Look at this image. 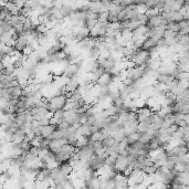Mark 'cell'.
<instances>
[{
    "mask_svg": "<svg viewBox=\"0 0 189 189\" xmlns=\"http://www.w3.org/2000/svg\"><path fill=\"white\" fill-rule=\"evenodd\" d=\"M80 98H82V95L80 94V92L77 91V89L75 91L72 92V95H71V98L69 102H77Z\"/></svg>",
    "mask_w": 189,
    "mask_h": 189,
    "instance_id": "obj_30",
    "label": "cell"
},
{
    "mask_svg": "<svg viewBox=\"0 0 189 189\" xmlns=\"http://www.w3.org/2000/svg\"><path fill=\"white\" fill-rule=\"evenodd\" d=\"M161 14V10L157 9V8H152V9H147L146 12H145V16H146L147 19H150V18H154V17H157Z\"/></svg>",
    "mask_w": 189,
    "mask_h": 189,
    "instance_id": "obj_19",
    "label": "cell"
},
{
    "mask_svg": "<svg viewBox=\"0 0 189 189\" xmlns=\"http://www.w3.org/2000/svg\"><path fill=\"white\" fill-rule=\"evenodd\" d=\"M150 114H152V112H150V110H149L148 106H144V107H142V108H138L137 112H136L138 123H140V122H143V121H145Z\"/></svg>",
    "mask_w": 189,
    "mask_h": 189,
    "instance_id": "obj_7",
    "label": "cell"
},
{
    "mask_svg": "<svg viewBox=\"0 0 189 189\" xmlns=\"http://www.w3.org/2000/svg\"><path fill=\"white\" fill-rule=\"evenodd\" d=\"M128 10L127 9H123L121 12H119L117 14V19H119V22H125V21H128Z\"/></svg>",
    "mask_w": 189,
    "mask_h": 189,
    "instance_id": "obj_21",
    "label": "cell"
},
{
    "mask_svg": "<svg viewBox=\"0 0 189 189\" xmlns=\"http://www.w3.org/2000/svg\"><path fill=\"white\" fill-rule=\"evenodd\" d=\"M117 113H119L117 112V108L114 105H112L108 108L102 111V115H103L104 119H107V117H111V116H114V115H117Z\"/></svg>",
    "mask_w": 189,
    "mask_h": 189,
    "instance_id": "obj_13",
    "label": "cell"
},
{
    "mask_svg": "<svg viewBox=\"0 0 189 189\" xmlns=\"http://www.w3.org/2000/svg\"><path fill=\"white\" fill-rule=\"evenodd\" d=\"M71 127V125L68 123V122H65V121H63L61 122L59 125H58V129H62V131H66V129H69Z\"/></svg>",
    "mask_w": 189,
    "mask_h": 189,
    "instance_id": "obj_36",
    "label": "cell"
},
{
    "mask_svg": "<svg viewBox=\"0 0 189 189\" xmlns=\"http://www.w3.org/2000/svg\"><path fill=\"white\" fill-rule=\"evenodd\" d=\"M80 71H81V69L77 64H68L63 68V77H68V79L75 77L80 73Z\"/></svg>",
    "mask_w": 189,
    "mask_h": 189,
    "instance_id": "obj_1",
    "label": "cell"
},
{
    "mask_svg": "<svg viewBox=\"0 0 189 189\" xmlns=\"http://www.w3.org/2000/svg\"><path fill=\"white\" fill-rule=\"evenodd\" d=\"M111 136H112L116 142H122L123 140H125L126 138V133L124 129H122V131H119V132H116V133L112 134Z\"/></svg>",
    "mask_w": 189,
    "mask_h": 189,
    "instance_id": "obj_20",
    "label": "cell"
},
{
    "mask_svg": "<svg viewBox=\"0 0 189 189\" xmlns=\"http://www.w3.org/2000/svg\"><path fill=\"white\" fill-rule=\"evenodd\" d=\"M188 43H189L188 35H180L179 41H178V44H180V45H188Z\"/></svg>",
    "mask_w": 189,
    "mask_h": 189,
    "instance_id": "obj_34",
    "label": "cell"
},
{
    "mask_svg": "<svg viewBox=\"0 0 189 189\" xmlns=\"http://www.w3.org/2000/svg\"><path fill=\"white\" fill-rule=\"evenodd\" d=\"M178 27H179V30L182 28H186V27H189V20H186L184 19L180 22H178Z\"/></svg>",
    "mask_w": 189,
    "mask_h": 189,
    "instance_id": "obj_39",
    "label": "cell"
},
{
    "mask_svg": "<svg viewBox=\"0 0 189 189\" xmlns=\"http://www.w3.org/2000/svg\"><path fill=\"white\" fill-rule=\"evenodd\" d=\"M113 82L112 80V77H111V74L110 73H104L103 75H101V77L98 79V81L95 82L96 83V85H98V86H101V87H103V86H105V87H108L110 86V84Z\"/></svg>",
    "mask_w": 189,
    "mask_h": 189,
    "instance_id": "obj_6",
    "label": "cell"
},
{
    "mask_svg": "<svg viewBox=\"0 0 189 189\" xmlns=\"http://www.w3.org/2000/svg\"><path fill=\"white\" fill-rule=\"evenodd\" d=\"M64 121L68 122L71 126L75 124V123H79V113H77V111H65Z\"/></svg>",
    "mask_w": 189,
    "mask_h": 189,
    "instance_id": "obj_4",
    "label": "cell"
},
{
    "mask_svg": "<svg viewBox=\"0 0 189 189\" xmlns=\"http://www.w3.org/2000/svg\"><path fill=\"white\" fill-rule=\"evenodd\" d=\"M177 163H178V157L177 156H167L164 166L167 168L168 170H170V169H174L175 168Z\"/></svg>",
    "mask_w": 189,
    "mask_h": 189,
    "instance_id": "obj_10",
    "label": "cell"
},
{
    "mask_svg": "<svg viewBox=\"0 0 189 189\" xmlns=\"http://www.w3.org/2000/svg\"><path fill=\"white\" fill-rule=\"evenodd\" d=\"M38 124L41 126V127H44V126H48L49 125V119L44 117V119H41L38 121Z\"/></svg>",
    "mask_w": 189,
    "mask_h": 189,
    "instance_id": "obj_38",
    "label": "cell"
},
{
    "mask_svg": "<svg viewBox=\"0 0 189 189\" xmlns=\"http://www.w3.org/2000/svg\"><path fill=\"white\" fill-rule=\"evenodd\" d=\"M39 152H40V148H39V147H31V148H30V150H29V153H30V154L35 155V156H38Z\"/></svg>",
    "mask_w": 189,
    "mask_h": 189,
    "instance_id": "obj_40",
    "label": "cell"
},
{
    "mask_svg": "<svg viewBox=\"0 0 189 189\" xmlns=\"http://www.w3.org/2000/svg\"><path fill=\"white\" fill-rule=\"evenodd\" d=\"M68 144V142L66 140H50L49 143V150L51 153H53V154H58L60 150H61V148H62L63 145H66Z\"/></svg>",
    "mask_w": 189,
    "mask_h": 189,
    "instance_id": "obj_2",
    "label": "cell"
},
{
    "mask_svg": "<svg viewBox=\"0 0 189 189\" xmlns=\"http://www.w3.org/2000/svg\"><path fill=\"white\" fill-rule=\"evenodd\" d=\"M16 50H14V48H12V47H3V49H2V51H1V54H2V56H10V58H14V54H16Z\"/></svg>",
    "mask_w": 189,
    "mask_h": 189,
    "instance_id": "obj_18",
    "label": "cell"
},
{
    "mask_svg": "<svg viewBox=\"0 0 189 189\" xmlns=\"http://www.w3.org/2000/svg\"><path fill=\"white\" fill-rule=\"evenodd\" d=\"M59 168H60V170H61L62 173H64L65 175H68V176L70 175L71 173L73 171V168H72V166L68 163V161L61 163L60 166H59Z\"/></svg>",
    "mask_w": 189,
    "mask_h": 189,
    "instance_id": "obj_16",
    "label": "cell"
},
{
    "mask_svg": "<svg viewBox=\"0 0 189 189\" xmlns=\"http://www.w3.org/2000/svg\"><path fill=\"white\" fill-rule=\"evenodd\" d=\"M177 71L178 72H187L189 71V63H184V64H177Z\"/></svg>",
    "mask_w": 189,
    "mask_h": 189,
    "instance_id": "obj_31",
    "label": "cell"
},
{
    "mask_svg": "<svg viewBox=\"0 0 189 189\" xmlns=\"http://www.w3.org/2000/svg\"><path fill=\"white\" fill-rule=\"evenodd\" d=\"M5 70V66H3V64L0 62V72H2V71Z\"/></svg>",
    "mask_w": 189,
    "mask_h": 189,
    "instance_id": "obj_41",
    "label": "cell"
},
{
    "mask_svg": "<svg viewBox=\"0 0 189 189\" xmlns=\"http://www.w3.org/2000/svg\"><path fill=\"white\" fill-rule=\"evenodd\" d=\"M58 129L56 126H52V125H48V126H44L42 127V131H41V136L43 138H47V140H50L51 135L53 134V132Z\"/></svg>",
    "mask_w": 189,
    "mask_h": 189,
    "instance_id": "obj_9",
    "label": "cell"
},
{
    "mask_svg": "<svg viewBox=\"0 0 189 189\" xmlns=\"http://www.w3.org/2000/svg\"><path fill=\"white\" fill-rule=\"evenodd\" d=\"M176 35H177V33H175V32H173V31H170V30L166 29V30L164 31L163 38H164V39H166V40H170V39H174Z\"/></svg>",
    "mask_w": 189,
    "mask_h": 189,
    "instance_id": "obj_28",
    "label": "cell"
},
{
    "mask_svg": "<svg viewBox=\"0 0 189 189\" xmlns=\"http://www.w3.org/2000/svg\"><path fill=\"white\" fill-rule=\"evenodd\" d=\"M182 20H184V17L179 14V11L178 12H173V22H177L178 23Z\"/></svg>",
    "mask_w": 189,
    "mask_h": 189,
    "instance_id": "obj_35",
    "label": "cell"
},
{
    "mask_svg": "<svg viewBox=\"0 0 189 189\" xmlns=\"http://www.w3.org/2000/svg\"><path fill=\"white\" fill-rule=\"evenodd\" d=\"M64 113H65V111L64 110H59V111H56V113H53V119H56V121H58V123L60 124L61 122H63L64 121Z\"/></svg>",
    "mask_w": 189,
    "mask_h": 189,
    "instance_id": "obj_25",
    "label": "cell"
},
{
    "mask_svg": "<svg viewBox=\"0 0 189 189\" xmlns=\"http://www.w3.org/2000/svg\"><path fill=\"white\" fill-rule=\"evenodd\" d=\"M1 60H2V54L0 53V62H1Z\"/></svg>",
    "mask_w": 189,
    "mask_h": 189,
    "instance_id": "obj_44",
    "label": "cell"
},
{
    "mask_svg": "<svg viewBox=\"0 0 189 189\" xmlns=\"http://www.w3.org/2000/svg\"><path fill=\"white\" fill-rule=\"evenodd\" d=\"M14 70H16V69L14 68V65L11 64V65H8V66H6V68H5V70L2 71V73H3L5 75H11V74H14Z\"/></svg>",
    "mask_w": 189,
    "mask_h": 189,
    "instance_id": "obj_32",
    "label": "cell"
},
{
    "mask_svg": "<svg viewBox=\"0 0 189 189\" xmlns=\"http://www.w3.org/2000/svg\"><path fill=\"white\" fill-rule=\"evenodd\" d=\"M178 163H182V164H187V165H188V163H189L188 153L185 154V155H182V156H179V157H178Z\"/></svg>",
    "mask_w": 189,
    "mask_h": 189,
    "instance_id": "obj_37",
    "label": "cell"
},
{
    "mask_svg": "<svg viewBox=\"0 0 189 189\" xmlns=\"http://www.w3.org/2000/svg\"><path fill=\"white\" fill-rule=\"evenodd\" d=\"M103 138H104V137H103V135L101 134V132H100V131H98V132H96V133H93L91 136L89 137V140H91L92 143H95V142H102V140H103Z\"/></svg>",
    "mask_w": 189,
    "mask_h": 189,
    "instance_id": "obj_26",
    "label": "cell"
},
{
    "mask_svg": "<svg viewBox=\"0 0 189 189\" xmlns=\"http://www.w3.org/2000/svg\"><path fill=\"white\" fill-rule=\"evenodd\" d=\"M156 44H157V41H155L154 39H152V38H147L145 42L143 43V45H142V49L145 50V51H150L152 49H154L155 47H156Z\"/></svg>",
    "mask_w": 189,
    "mask_h": 189,
    "instance_id": "obj_12",
    "label": "cell"
},
{
    "mask_svg": "<svg viewBox=\"0 0 189 189\" xmlns=\"http://www.w3.org/2000/svg\"><path fill=\"white\" fill-rule=\"evenodd\" d=\"M166 158H167V155H166L165 152H161L159 154L150 157V159L153 161L154 166H156L157 168H161V166H164V164H165V161H166Z\"/></svg>",
    "mask_w": 189,
    "mask_h": 189,
    "instance_id": "obj_5",
    "label": "cell"
},
{
    "mask_svg": "<svg viewBox=\"0 0 189 189\" xmlns=\"http://www.w3.org/2000/svg\"><path fill=\"white\" fill-rule=\"evenodd\" d=\"M65 132L66 131H62V129H56L53 134L51 135L50 140H63L65 136Z\"/></svg>",
    "mask_w": 189,
    "mask_h": 189,
    "instance_id": "obj_17",
    "label": "cell"
},
{
    "mask_svg": "<svg viewBox=\"0 0 189 189\" xmlns=\"http://www.w3.org/2000/svg\"><path fill=\"white\" fill-rule=\"evenodd\" d=\"M14 122L16 124L19 126V128H23V126L27 124V117L24 113H20V114H16L14 116Z\"/></svg>",
    "mask_w": 189,
    "mask_h": 189,
    "instance_id": "obj_11",
    "label": "cell"
},
{
    "mask_svg": "<svg viewBox=\"0 0 189 189\" xmlns=\"http://www.w3.org/2000/svg\"><path fill=\"white\" fill-rule=\"evenodd\" d=\"M0 154H3V147L0 146Z\"/></svg>",
    "mask_w": 189,
    "mask_h": 189,
    "instance_id": "obj_43",
    "label": "cell"
},
{
    "mask_svg": "<svg viewBox=\"0 0 189 189\" xmlns=\"http://www.w3.org/2000/svg\"><path fill=\"white\" fill-rule=\"evenodd\" d=\"M3 8H5V7H3ZM1 9H2V7H0V10H1Z\"/></svg>",
    "mask_w": 189,
    "mask_h": 189,
    "instance_id": "obj_45",
    "label": "cell"
},
{
    "mask_svg": "<svg viewBox=\"0 0 189 189\" xmlns=\"http://www.w3.org/2000/svg\"><path fill=\"white\" fill-rule=\"evenodd\" d=\"M89 143V137L85 136H79L77 140V148H82V147L86 146Z\"/></svg>",
    "mask_w": 189,
    "mask_h": 189,
    "instance_id": "obj_24",
    "label": "cell"
},
{
    "mask_svg": "<svg viewBox=\"0 0 189 189\" xmlns=\"http://www.w3.org/2000/svg\"><path fill=\"white\" fill-rule=\"evenodd\" d=\"M166 28L168 30H170V31H173V32H175V33L179 32V27H178V23L177 22H169L167 26H166Z\"/></svg>",
    "mask_w": 189,
    "mask_h": 189,
    "instance_id": "obj_27",
    "label": "cell"
},
{
    "mask_svg": "<svg viewBox=\"0 0 189 189\" xmlns=\"http://www.w3.org/2000/svg\"><path fill=\"white\" fill-rule=\"evenodd\" d=\"M49 103L53 107H56V111L59 110H63L64 105L66 103V100L63 95H60V96H53V98H49Z\"/></svg>",
    "mask_w": 189,
    "mask_h": 189,
    "instance_id": "obj_3",
    "label": "cell"
},
{
    "mask_svg": "<svg viewBox=\"0 0 189 189\" xmlns=\"http://www.w3.org/2000/svg\"><path fill=\"white\" fill-rule=\"evenodd\" d=\"M87 119H89V115L86 113H79V123L81 125H84L87 123Z\"/></svg>",
    "mask_w": 189,
    "mask_h": 189,
    "instance_id": "obj_29",
    "label": "cell"
},
{
    "mask_svg": "<svg viewBox=\"0 0 189 189\" xmlns=\"http://www.w3.org/2000/svg\"><path fill=\"white\" fill-rule=\"evenodd\" d=\"M12 29V26L10 24V22L8 19L6 20H2L0 23V35H3V33H7L10 30Z\"/></svg>",
    "mask_w": 189,
    "mask_h": 189,
    "instance_id": "obj_14",
    "label": "cell"
},
{
    "mask_svg": "<svg viewBox=\"0 0 189 189\" xmlns=\"http://www.w3.org/2000/svg\"><path fill=\"white\" fill-rule=\"evenodd\" d=\"M177 179L180 185H185V186H188L189 184V173L187 171H184V173H179L177 176Z\"/></svg>",
    "mask_w": 189,
    "mask_h": 189,
    "instance_id": "obj_15",
    "label": "cell"
},
{
    "mask_svg": "<svg viewBox=\"0 0 189 189\" xmlns=\"http://www.w3.org/2000/svg\"><path fill=\"white\" fill-rule=\"evenodd\" d=\"M8 93L10 95V98H19L22 96V89L19 85L17 86H10L7 89Z\"/></svg>",
    "mask_w": 189,
    "mask_h": 189,
    "instance_id": "obj_8",
    "label": "cell"
},
{
    "mask_svg": "<svg viewBox=\"0 0 189 189\" xmlns=\"http://www.w3.org/2000/svg\"><path fill=\"white\" fill-rule=\"evenodd\" d=\"M116 157L117 156H107L106 159H105V166L110 167L111 169H114L115 167V161H116Z\"/></svg>",
    "mask_w": 189,
    "mask_h": 189,
    "instance_id": "obj_23",
    "label": "cell"
},
{
    "mask_svg": "<svg viewBox=\"0 0 189 189\" xmlns=\"http://www.w3.org/2000/svg\"><path fill=\"white\" fill-rule=\"evenodd\" d=\"M17 43H19L22 47L26 48V45H27V43H28V38H26V37H23V35H19L18 39H17Z\"/></svg>",
    "mask_w": 189,
    "mask_h": 189,
    "instance_id": "obj_33",
    "label": "cell"
},
{
    "mask_svg": "<svg viewBox=\"0 0 189 189\" xmlns=\"http://www.w3.org/2000/svg\"><path fill=\"white\" fill-rule=\"evenodd\" d=\"M180 189H189L188 186H185V185H182V188Z\"/></svg>",
    "mask_w": 189,
    "mask_h": 189,
    "instance_id": "obj_42",
    "label": "cell"
},
{
    "mask_svg": "<svg viewBox=\"0 0 189 189\" xmlns=\"http://www.w3.org/2000/svg\"><path fill=\"white\" fill-rule=\"evenodd\" d=\"M114 142H115V140L113 138L112 136H108V137H105V138H103V140L101 142V144H102V147L103 148H108V147H111L114 144Z\"/></svg>",
    "mask_w": 189,
    "mask_h": 189,
    "instance_id": "obj_22",
    "label": "cell"
}]
</instances>
